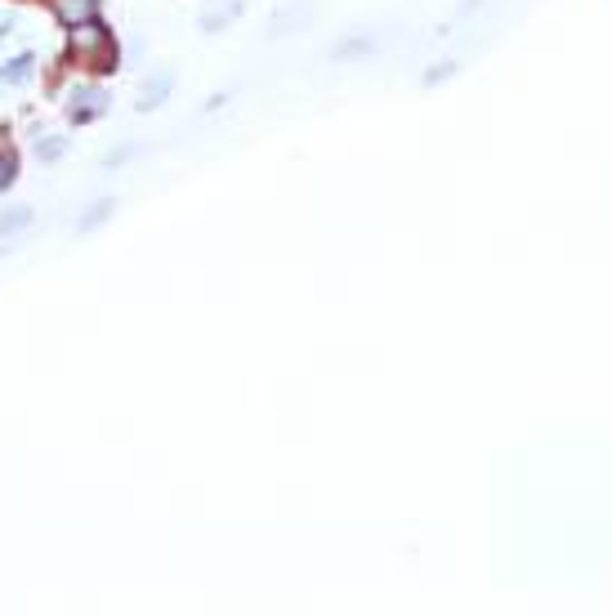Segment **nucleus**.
<instances>
[{
    "mask_svg": "<svg viewBox=\"0 0 612 616\" xmlns=\"http://www.w3.org/2000/svg\"><path fill=\"white\" fill-rule=\"evenodd\" d=\"M72 54L90 67V72H112V63H117V41H112L108 27L81 23V27H72Z\"/></svg>",
    "mask_w": 612,
    "mask_h": 616,
    "instance_id": "1",
    "label": "nucleus"
},
{
    "mask_svg": "<svg viewBox=\"0 0 612 616\" xmlns=\"http://www.w3.org/2000/svg\"><path fill=\"white\" fill-rule=\"evenodd\" d=\"M318 18V0H295V5H282L269 23V36H291L300 27H309Z\"/></svg>",
    "mask_w": 612,
    "mask_h": 616,
    "instance_id": "2",
    "label": "nucleus"
},
{
    "mask_svg": "<svg viewBox=\"0 0 612 616\" xmlns=\"http://www.w3.org/2000/svg\"><path fill=\"white\" fill-rule=\"evenodd\" d=\"M108 94L99 90V85H81V90H72V99H68V112H72V121H94V117H103L108 112Z\"/></svg>",
    "mask_w": 612,
    "mask_h": 616,
    "instance_id": "3",
    "label": "nucleus"
},
{
    "mask_svg": "<svg viewBox=\"0 0 612 616\" xmlns=\"http://www.w3.org/2000/svg\"><path fill=\"white\" fill-rule=\"evenodd\" d=\"M54 14H59L68 27L94 23V14H99V0H54Z\"/></svg>",
    "mask_w": 612,
    "mask_h": 616,
    "instance_id": "4",
    "label": "nucleus"
},
{
    "mask_svg": "<svg viewBox=\"0 0 612 616\" xmlns=\"http://www.w3.org/2000/svg\"><path fill=\"white\" fill-rule=\"evenodd\" d=\"M237 9H242V0H224V5H210L206 14H202V32H215V27L233 23V18H237Z\"/></svg>",
    "mask_w": 612,
    "mask_h": 616,
    "instance_id": "5",
    "label": "nucleus"
},
{
    "mask_svg": "<svg viewBox=\"0 0 612 616\" xmlns=\"http://www.w3.org/2000/svg\"><path fill=\"white\" fill-rule=\"evenodd\" d=\"M170 94V72H161L152 85H143V94H139V108L148 112V108H161V99Z\"/></svg>",
    "mask_w": 612,
    "mask_h": 616,
    "instance_id": "6",
    "label": "nucleus"
},
{
    "mask_svg": "<svg viewBox=\"0 0 612 616\" xmlns=\"http://www.w3.org/2000/svg\"><path fill=\"white\" fill-rule=\"evenodd\" d=\"M27 224H32V210L27 206H14L0 215V233H18V228H27Z\"/></svg>",
    "mask_w": 612,
    "mask_h": 616,
    "instance_id": "7",
    "label": "nucleus"
},
{
    "mask_svg": "<svg viewBox=\"0 0 612 616\" xmlns=\"http://www.w3.org/2000/svg\"><path fill=\"white\" fill-rule=\"evenodd\" d=\"M0 76H5V81H27V76H32V59H27V54H23V59H14V63H5V67H0Z\"/></svg>",
    "mask_w": 612,
    "mask_h": 616,
    "instance_id": "8",
    "label": "nucleus"
},
{
    "mask_svg": "<svg viewBox=\"0 0 612 616\" xmlns=\"http://www.w3.org/2000/svg\"><path fill=\"white\" fill-rule=\"evenodd\" d=\"M108 215H112V201H99V206H90V215L81 219V233H90V228H94V224H103Z\"/></svg>",
    "mask_w": 612,
    "mask_h": 616,
    "instance_id": "9",
    "label": "nucleus"
},
{
    "mask_svg": "<svg viewBox=\"0 0 612 616\" xmlns=\"http://www.w3.org/2000/svg\"><path fill=\"white\" fill-rule=\"evenodd\" d=\"M36 152H41V157H45V161L63 157V139H59V134H45V143H36Z\"/></svg>",
    "mask_w": 612,
    "mask_h": 616,
    "instance_id": "10",
    "label": "nucleus"
},
{
    "mask_svg": "<svg viewBox=\"0 0 612 616\" xmlns=\"http://www.w3.org/2000/svg\"><path fill=\"white\" fill-rule=\"evenodd\" d=\"M14 184V157H0V188Z\"/></svg>",
    "mask_w": 612,
    "mask_h": 616,
    "instance_id": "11",
    "label": "nucleus"
}]
</instances>
